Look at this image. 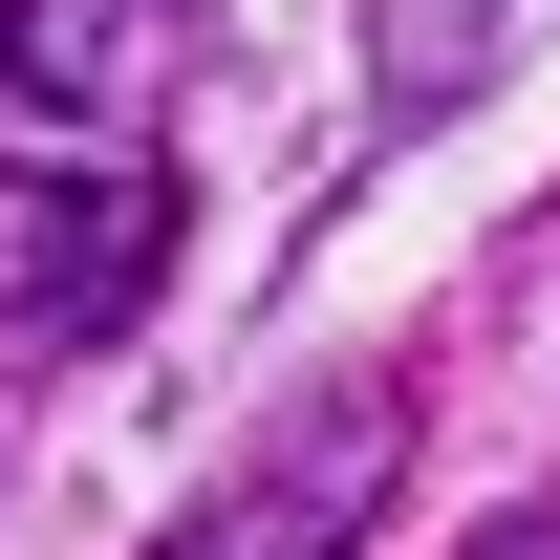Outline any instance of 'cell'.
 <instances>
[{
  "label": "cell",
  "mask_w": 560,
  "mask_h": 560,
  "mask_svg": "<svg viewBox=\"0 0 560 560\" xmlns=\"http://www.w3.org/2000/svg\"><path fill=\"white\" fill-rule=\"evenodd\" d=\"M151 108V44L108 22V0H0V130H66V151H108Z\"/></svg>",
  "instance_id": "obj_3"
},
{
  "label": "cell",
  "mask_w": 560,
  "mask_h": 560,
  "mask_svg": "<svg viewBox=\"0 0 560 560\" xmlns=\"http://www.w3.org/2000/svg\"><path fill=\"white\" fill-rule=\"evenodd\" d=\"M151 280H173V173L130 130L0 173V324L22 346H108V324H151Z\"/></svg>",
  "instance_id": "obj_1"
},
{
  "label": "cell",
  "mask_w": 560,
  "mask_h": 560,
  "mask_svg": "<svg viewBox=\"0 0 560 560\" xmlns=\"http://www.w3.org/2000/svg\"><path fill=\"white\" fill-rule=\"evenodd\" d=\"M410 495V388H324L259 475H215L151 560H366V517Z\"/></svg>",
  "instance_id": "obj_2"
},
{
  "label": "cell",
  "mask_w": 560,
  "mask_h": 560,
  "mask_svg": "<svg viewBox=\"0 0 560 560\" xmlns=\"http://www.w3.org/2000/svg\"><path fill=\"white\" fill-rule=\"evenodd\" d=\"M475 560H560V517H517V539H475Z\"/></svg>",
  "instance_id": "obj_4"
}]
</instances>
